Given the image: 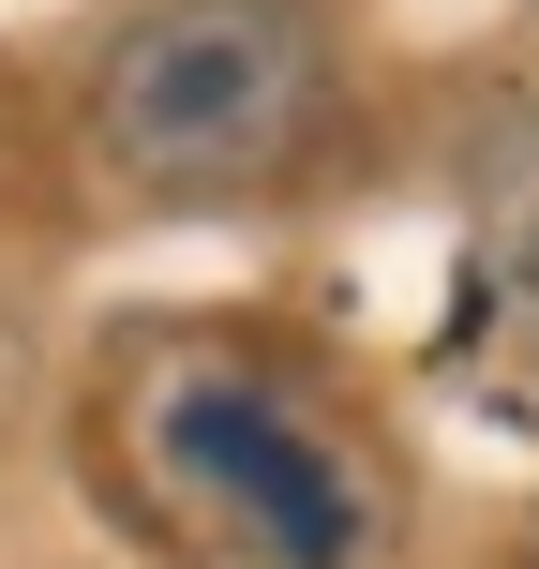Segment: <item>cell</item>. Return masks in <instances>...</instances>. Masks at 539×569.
I'll use <instances>...</instances> for the list:
<instances>
[{
	"label": "cell",
	"instance_id": "cell-2",
	"mask_svg": "<svg viewBox=\"0 0 539 569\" xmlns=\"http://www.w3.org/2000/svg\"><path fill=\"white\" fill-rule=\"evenodd\" d=\"M136 465L240 569H360L375 555V495L345 480V450L240 360H166L150 375L136 390Z\"/></svg>",
	"mask_w": 539,
	"mask_h": 569
},
{
	"label": "cell",
	"instance_id": "cell-1",
	"mask_svg": "<svg viewBox=\"0 0 539 569\" xmlns=\"http://www.w3.org/2000/svg\"><path fill=\"white\" fill-rule=\"evenodd\" d=\"M330 136V30L300 0H166L90 76V166L150 210L270 196Z\"/></svg>",
	"mask_w": 539,
	"mask_h": 569
}]
</instances>
